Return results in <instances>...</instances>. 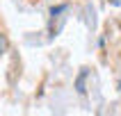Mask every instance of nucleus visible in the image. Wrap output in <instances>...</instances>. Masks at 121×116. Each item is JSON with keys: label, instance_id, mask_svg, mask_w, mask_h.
<instances>
[{"label": "nucleus", "instance_id": "f257e3e1", "mask_svg": "<svg viewBox=\"0 0 121 116\" xmlns=\"http://www.w3.org/2000/svg\"><path fill=\"white\" fill-rule=\"evenodd\" d=\"M7 46H9V43H7V36H5V34H0V55H5Z\"/></svg>", "mask_w": 121, "mask_h": 116}]
</instances>
